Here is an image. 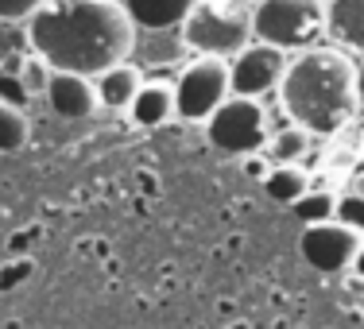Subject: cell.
Returning a JSON list of instances; mask_svg holds the SVG:
<instances>
[{
  "mask_svg": "<svg viewBox=\"0 0 364 329\" xmlns=\"http://www.w3.org/2000/svg\"><path fill=\"white\" fill-rule=\"evenodd\" d=\"M326 36V0H256L252 39L275 50H310Z\"/></svg>",
  "mask_w": 364,
  "mask_h": 329,
  "instance_id": "277c9868",
  "label": "cell"
},
{
  "mask_svg": "<svg viewBox=\"0 0 364 329\" xmlns=\"http://www.w3.org/2000/svg\"><path fill=\"white\" fill-rule=\"evenodd\" d=\"M357 105L364 109V58L357 63Z\"/></svg>",
  "mask_w": 364,
  "mask_h": 329,
  "instance_id": "603a6c76",
  "label": "cell"
},
{
  "mask_svg": "<svg viewBox=\"0 0 364 329\" xmlns=\"http://www.w3.org/2000/svg\"><path fill=\"white\" fill-rule=\"evenodd\" d=\"M364 237H357L353 229H345L341 221H326V225H306L302 229V256L310 267H318L322 275H341L357 264Z\"/></svg>",
  "mask_w": 364,
  "mask_h": 329,
  "instance_id": "ba28073f",
  "label": "cell"
},
{
  "mask_svg": "<svg viewBox=\"0 0 364 329\" xmlns=\"http://www.w3.org/2000/svg\"><path fill=\"white\" fill-rule=\"evenodd\" d=\"M47 0H0V23H28Z\"/></svg>",
  "mask_w": 364,
  "mask_h": 329,
  "instance_id": "44dd1931",
  "label": "cell"
},
{
  "mask_svg": "<svg viewBox=\"0 0 364 329\" xmlns=\"http://www.w3.org/2000/svg\"><path fill=\"white\" fill-rule=\"evenodd\" d=\"M337 221H341L345 229H353L357 237H364V198H357L353 190L337 198Z\"/></svg>",
  "mask_w": 364,
  "mask_h": 329,
  "instance_id": "ffe728a7",
  "label": "cell"
},
{
  "mask_svg": "<svg viewBox=\"0 0 364 329\" xmlns=\"http://www.w3.org/2000/svg\"><path fill=\"white\" fill-rule=\"evenodd\" d=\"M306 151H310V132H306V128H299V124L279 128V132L267 140V147H264V155L272 163H299Z\"/></svg>",
  "mask_w": 364,
  "mask_h": 329,
  "instance_id": "2e32d148",
  "label": "cell"
},
{
  "mask_svg": "<svg viewBox=\"0 0 364 329\" xmlns=\"http://www.w3.org/2000/svg\"><path fill=\"white\" fill-rule=\"evenodd\" d=\"M237 4H248V8H252V4H256V0H237Z\"/></svg>",
  "mask_w": 364,
  "mask_h": 329,
  "instance_id": "484cf974",
  "label": "cell"
},
{
  "mask_svg": "<svg viewBox=\"0 0 364 329\" xmlns=\"http://www.w3.org/2000/svg\"><path fill=\"white\" fill-rule=\"evenodd\" d=\"M128 112H132V124H140V128H163L167 120L178 117L175 85H171V82H144Z\"/></svg>",
  "mask_w": 364,
  "mask_h": 329,
  "instance_id": "7c38bea8",
  "label": "cell"
},
{
  "mask_svg": "<svg viewBox=\"0 0 364 329\" xmlns=\"http://www.w3.org/2000/svg\"><path fill=\"white\" fill-rule=\"evenodd\" d=\"M205 136L225 155H240V159L259 155L267 147V140H272V132H267V109L248 97H229L205 120Z\"/></svg>",
  "mask_w": 364,
  "mask_h": 329,
  "instance_id": "8992f818",
  "label": "cell"
},
{
  "mask_svg": "<svg viewBox=\"0 0 364 329\" xmlns=\"http://www.w3.org/2000/svg\"><path fill=\"white\" fill-rule=\"evenodd\" d=\"M12 70H16V77H20V85H23L28 97H47V85H50V77H55V70H50L47 58H39L36 50H28Z\"/></svg>",
  "mask_w": 364,
  "mask_h": 329,
  "instance_id": "e0dca14e",
  "label": "cell"
},
{
  "mask_svg": "<svg viewBox=\"0 0 364 329\" xmlns=\"http://www.w3.org/2000/svg\"><path fill=\"white\" fill-rule=\"evenodd\" d=\"M136 31H178L198 0H120Z\"/></svg>",
  "mask_w": 364,
  "mask_h": 329,
  "instance_id": "8fae6325",
  "label": "cell"
},
{
  "mask_svg": "<svg viewBox=\"0 0 364 329\" xmlns=\"http://www.w3.org/2000/svg\"><path fill=\"white\" fill-rule=\"evenodd\" d=\"M144 85V74L140 66L132 63H120V66H109L105 74L93 77V90H97V105L105 109H132L136 93Z\"/></svg>",
  "mask_w": 364,
  "mask_h": 329,
  "instance_id": "4fadbf2b",
  "label": "cell"
},
{
  "mask_svg": "<svg viewBox=\"0 0 364 329\" xmlns=\"http://www.w3.org/2000/svg\"><path fill=\"white\" fill-rule=\"evenodd\" d=\"M272 167H275V163L267 159L264 151H259V155H248V159H245V171H248L252 178H259V183H264V178L272 175Z\"/></svg>",
  "mask_w": 364,
  "mask_h": 329,
  "instance_id": "7402d4cb",
  "label": "cell"
},
{
  "mask_svg": "<svg viewBox=\"0 0 364 329\" xmlns=\"http://www.w3.org/2000/svg\"><path fill=\"white\" fill-rule=\"evenodd\" d=\"M171 85H175V109L182 120H210L232 97L225 58H190Z\"/></svg>",
  "mask_w": 364,
  "mask_h": 329,
  "instance_id": "5b68a950",
  "label": "cell"
},
{
  "mask_svg": "<svg viewBox=\"0 0 364 329\" xmlns=\"http://www.w3.org/2000/svg\"><path fill=\"white\" fill-rule=\"evenodd\" d=\"M31 140V120L20 105H8L0 101V151L12 155V151H23Z\"/></svg>",
  "mask_w": 364,
  "mask_h": 329,
  "instance_id": "9a60e30c",
  "label": "cell"
},
{
  "mask_svg": "<svg viewBox=\"0 0 364 329\" xmlns=\"http://www.w3.org/2000/svg\"><path fill=\"white\" fill-rule=\"evenodd\" d=\"M291 210L302 225H326V221H337V198L329 190H306Z\"/></svg>",
  "mask_w": 364,
  "mask_h": 329,
  "instance_id": "ac0fdd59",
  "label": "cell"
},
{
  "mask_svg": "<svg viewBox=\"0 0 364 329\" xmlns=\"http://www.w3.org/2000/svg\"><path fill=\"white\" fill-rule=\"evenodd\" d=\"M353 271H357L360 279H364V244H360V252H357V264H353Z\"/></svg>",
  "mask_w": 364,
  "mask_h": 329,
  "instance_id": "d4e9b609",
  "label": "cell"
},
{
  "mask_svg": "<svg viewBox=\"0 0 364 329\" xmlns=\"http://www.w3.org/2000/svg\"><path fill=\"white\" fill-rule=\"evenodd\" d=\"M264 190L275 198V202L294 205V202H299V198L310 190V175L299 167V163H275L272 175L264 178Z\"/></svg>",
  "mask_w": 364,
  "mask_h": 329,
  "instance_id": "5bb4252c",
  "label": "cell"
},
{
  "mask_svg": "<svg viewBox=\"0 0 364 329\" xmlns=\"http://www.w3.org/2000/svg\"><path fill=\"white\" fill-rule=\"evenodd\" d=\"M329 47L345 55H364V0H326Z\"/></svg>",
  "mask_w": 364,
  "mask_h": 329,
  "instance_id": "9c48e42d",
  "label": "cell"
},
{
  "mask_svg": "<svg viewBox=\"0 0 364 329\" xmlns=\"http://www.w3.org/2000/svg\"><path fill=\"white\" fill-rule=\"evenodd\" d=\"M291 58L283 50L267 47V43H248L240 55L229 58V85L232 97H248L259 101L264 93H279L283 74H287Z\"/></svg>",
  "mask_w": 364,
  "mask_h": 329,
  "instance_id": "52a82bcc",
  "label": "cell"
},
{
  "mask_svg": "<svg viewBox=\"0 0 364 329\" xmlns=\"http://www.w3.org/2000/svg\"><path fill=\"white\" fill-rule=\"evenodd\" d=\"M283 112L310 136H333L357 117V63L337 47H310L287 63L279 85Z\"/></svg>",
  "mask_w": 364,
  "mask_h": 329,
  "instance_id": "7a4b0ae2",
  "label": "cell"
},
{
  "mask_svg": "<svg viewBox=\"0 0 364 329\" xmlns=\"http://www.w3.org/2000/svg\"><path fill=\"white\" fill-rule=\"evenodd\" d=\"M28 50V23H0V70H12Z\"/></svg>",
  "mask_w": 364,
  "mask_h": 329,
  "instance_id": "d6986e66",
  "label": "cell"
},
{
  "mask_svg": "<svg viewBox=\"0 0 364 329\" xmlns=\"http://www.w3.org/2000/svg\"><path fill=\"white\" fill-rule=\"evenodd\" d=\"M182 47L194 50L202 58H225L248 47L252 39V8L237 4V0H198L190 16L178 28Z\"/></svg>",
  "mask_w": 364,
  "mask_h": 329,
  "instance_id": "3957f363",
  "label": "cell"
},
{
  "mask_svg": "<svg viewBox=\"0 0 364 329\" xmlns=\"http://www.w3.org/2000/svg\"><path fill=\"white\" fill-rule=\"evenodd\" d=\"M28 43L55 74L97 77L128 63L136 28L120 0H47L28 20Z\"/></svg>",
  "mask_w": 364,
  "mask_h": 329,
  "instance_id": "6da1fadb",
  "label": "cell"
},
{
  "mask_svg": "<svg viewBox=\"0 0 364 329\" xmlns=\"http://www.w3.org/2000/svg\"><path fill=\"white\" fill-rule=\"evenodd\" d=\"M47 105L58 112L63 120H82L90 112H97V90L93 77L82 74H55L47 85Z\"/></svg>",
  "mask_w": 364,
  "mask_h": 329,
  "instance_id": "30bf717a",
  "label": "cell"
},
{
  "mask_svg": "<svg viewBox=\"0 0 364 329\" xmlns=\"http://www.w3.org/2000/svg\"><path fill=\"white\" fill-rule=\"evenodd\" d=\"M353 194H357V198H364V171H360L357 178H353Z\"/></svg>",
  "mask_w": 364,
  "mask_h": 329,
  "instance_id": "cb8c5ba5",
  "label": "cell"
}]
</instances>
